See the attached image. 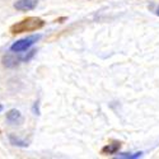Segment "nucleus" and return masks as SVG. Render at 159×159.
Listing matches in <instances>:
<instances>
[{
	"label": "nucleus",
	"instance_id": "obj_1",
	"mask_svg": "<svg viewBox=\"0 0 159 159\" xmlns=\"http://www.w3.org/2000/svg\"><path fill=\"white\" fill-rule=\"evenodd\" d=\"M45 25V20L37 17H28L16 24H13L10 27V32L13 34H18V33H23V32H33V31H38L41 30Z\"/></svg>",
	"mask_w": 159,
	"mask_h": 159
},
{
	"label": "nucleus",
	"instance_id": "obj_2",
	"mask_svg": "<svg viewBox=\"0 0 159 159\" xmlns=\"http://www.w3.org/2000/svg\"><path fill=\"white\" fill-rule=\"evenodd\" d=\"M39 38H41V36H39V34L22 38V39H19V41H17V42L13 43V45L10 46V50H11L13 52H22V51H25V50H28L32 45H34Z\"/></svg>",
	"mask_w": 159,
	"mask_h": 159
},
{
	"label": "nucleus",
	"instance_id": "obj_3",
	"mask_svg": "<svg viewBox=\"0 0 159 159\" xmlns=\"http://www.w3.org/2000/svg\"><path fill=\"white\" fill-rule=\"evenodd\" d=\"M38 4V0H18L14 4V8L20 11H28L33 10Z\"/></svg>",
	"mask_w": 159,
	"mask_h": 159
},
{
	"label": "nucleus",
	"instance_id": "obj_4",
	"mask_svg": "<svg viewBox=\"0 0 159 159\" xmlns=\"http://www.w3.org/2000/svg\"><path fill=\"white\" fill-rule=\"evenodd\" d=\"M22 113L18 111V110H10L8 113H7V121L10 124V125H18L22 122Z\"/></svg>",
	"mask_w": 159,
	"mask_h": 159
},
{
	"label": "nucleus",
	"instance_id": "obj_5",
	"mask_svg": "<svg viewBox=\"0 0 159 159\" xmlns=\"http://www.w3.org/2000/svg\"><path fill=\"white\" fill-rule=\"evenodd\" d=\"M121 148V144L118 141H113L108 145H106V147L102 149V153L106 154V155H112V154H116L118 150Z\"/></svg>",
	"mask_w": 159,
	"mask_h": 159
},
{
	"label": "nucleus",
	"instance_id": "obj_6",
	"mask_svg": "<svg viewBox=\"0 0 159 159\" xmlns=\"http://www.w3.org/2000/svg\"><path fill=\"white\" fill-rule=\"evenodd\" d=\"M9 141H10V144L16 145V147H22V148H27L28 147L27 141H24V140L17 138L16 135H9Z\"/></svg>",
	"mask_w": 159,
	"mask_h": 159
},
{
	"label": "nucleus",
	"instance_id": "obj_7",
	"mask_svg": "<svg viewBox=\"0 0 159 159\" xmlns=\"http://www.w3.org/2000/svg\"><path fill=\"white\" fill-rule=\"evenodd\" d=\"M143 155L141 152L139 153H122V154H118L117 158H121V159H135V158H140Z\"/></svg>",
	"mask_w": 159,
	"mask_h": 159
},
{
	"label": "nucleus",
	"instance_id": "obj_8",
	"mask_svg": "<svg viewBox=\"0 0 159 159\" xmlns=\"http://www.w3.org/2000/svg\"><path fill=\"white\" fill-rule=\"evenodd\" d=\"M4 64L7 65V66H14L16 64H18V60L17 59H14V57H10V56H7L5 59H4Z\"/></svg>",
	"mask_w": 159,
	"mask_h": 159
},
{
	"label": "nucleus",
	"instance_id": "obj_9",
	"mask_svg": "<svg viewBox=\"0 0 159 159\" xmlns=\"http://www.w3.org/2000/svg\"><path fill=\"white\" fill-rule=\"evenodd\" d=\"M155 13H157V16H159V7L157 8V11H155Z\"/></svg>",
	"mask_w": 159,
	"mask_h": 159
},
{
	"label": "nucleus",
	"instance_id": "obj_10",
	"mask_svg": "<svg viewBox=\"0 0 159 159\" xmlns=\"http://www.w3.org/2000/svg\"><path fill=\"white\" fill-rule=\"evenodd\" d=\"M3 108H4V107H3V106H2V104H0V112H2V111H3Z\"/></svg>",
	"mask_w": 159,
	"mask_h": 159
}]
</instances>
